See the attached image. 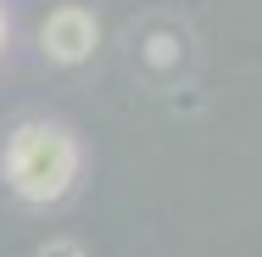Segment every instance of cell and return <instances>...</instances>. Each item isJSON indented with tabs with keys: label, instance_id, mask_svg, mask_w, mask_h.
Instances as JSON below:
<instances>
[{
	"label": "cell",
	"instance_id": "obj_2",
	"mask_svg": "<svg viewBox=\"0 0 262 257\" xmlns=\"http://www.w3.org/2000/svg\"><path fill=\"white\" fill-rule=\"evenodd\" d=\"M95 17L84 11V6H61V11H51L45 17V28H39V39H45V51H51V62H84V56L95 51Z\"/></svg>",
	"mask_w": 262,
	"mask_h": 257
},
{
	"label": "cell",
	"instance_id": "obj_1",
	"mask_svg": "<svg viewBox=\"0 0 262 257\" xmlns=\"http://www.w3.org/2000/svg\"><path fill=\"white\" fill-rule=\"evenodd\" d=\"M78 179V146L61 123H23L6 140V185L34 207H51Z\"/></svg>",
	"mask_w": 262,
	"mask_h": 257
},
{
	"label": "cell",
	"instance_id": "obj_3",
	"mask_svg": "<svg viewBox=\"0 0 262 257\" xmlns=\"http://www.w3.org/2000/svg\"><path fill=\"white\" fill-rule=\"evenodd\" d=\"M39 257H84L78 241H51V246H39Z\"/></svg>",
	"mask_w": 262,
	"mask_h": 257
}]
</instances>
